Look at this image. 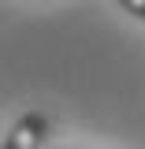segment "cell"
Instances as JSON below:
<instances>
[{
  "label": "cell",
  "instance_id": "6da1fadb",
  "mask_svg": "<svg viewBox=\"0 0 145 149\" xmlns=\"http://www.w3.org/2000/svg\"><path fill=\"white\" fill-rule=\"evenodd\" d=\"M49 127L52 123L45 112H22L4 134V149H41V142L49 138Z\"/></svg>",
  "mask_w": 145,
  "mask_h": 149
},
{
  "label": "cell",
  "instance_id": "7a4b0ae2",
  "mask_svg": "<svg viewBox=\"0 0 145 149\" xmlns=\"http://www.w3.org/2000/svg\"><path fill=\"white\" fill-rule=\"evenodd\" d=\"M119 8H123L127 15H138V19H145V0H119Z\"/></svg>",
  "mask_w": 145,
  "mask_h": 149
}]
</instances>
